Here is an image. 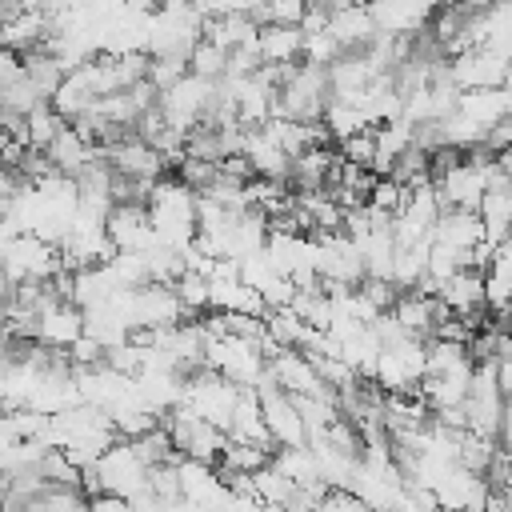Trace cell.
Here are the masks:
<instances>
[{"mask_svg": "<svg viewBox=\"0 0 512 512\" xmlns=\"http://www.w3.org/2000/svg\"><path fill=\"white\" fill-rule=\"evenodd\" d=\"M472 376H476L472 344L432 336L428 340V360H424V380H420L416 392L432 412H460L464 400H468Z\"/></svg>", "mask_w": 512, "mask_h": 512, "instance_id": "1", "label": "cell"}, {"mask_svg": "<svg viewBox=\"0 0 512 512\" xmlns=\"http://www.w3.org/2000/svg\"><path fill=\"white\" fill-rule=\"evenodd\" d=\"M144 204H148V220L160 244L176 252H188L196 244V204H200L196 188H188L180 176H160Z\"/></svg>", "mask_w": 512, "mask_h": 512, "instance_id": "2", "label": "cell"}, {"mask_svg": "<svg viewBox=\"0 0 512 512\" xmlns=\"http://www.w3.org/2000/svg\"><path fill=\"white\" fill-rule=\"evenodd\" d=\"M148 476H152V464L136 452L132 440H116L112 448H104V456L84 472V492L96 496V492H112V496H124V500H140L148 496Z\"/></svg>", "mask_w": 512, "mask_h": 512, "instance_id": "3", "label": "cell"}, {"mask_svg": "<svg viewBox=\"0 0 512 512\" xmlns=\"http://www.w3.org/2000/svg\"><path fill=\"white\" fill-rule=\"evenodd\" d=\"M332 100V84H328V68L320 64H292L276 88V116L284 120H300V124H320L324 108Z\"/></svg>", "mask_w": 512, "mask_h": 512, "instance_id": "4", "label": "cell"}, {"mask_svg": "<svg viewBox=\"0 0 512 512\" xmlns=\"http://www.w3.org/2000/svg\"><path fill=\"white\" fill-rule=\"evenodd\" d=\"M212 96H216V80H204L196 72H184L176 84H168L160 96H156V112L168 128L176 132H192L208 120V108H212Z\"/></svg>", "mask_w": 512, "mask_h": 512, "instance_id": "5", "label": "cell"}, {"mask_svg": "<svg viewBox=\"0 0 512 512\" xmlns=\"http://www.w3.org/2000/svg\"><path fill=\"white\" fill-rule=\"evenodd\" d=\"M240 384H232L228 376H220L216 368H196L188 380H184V408H192L196 416H204L208 424H216L220 432H228L232 424V408L240 400Z\"/></svg>", "mask_w": 512, "mask_h": 512, "instance_id": "6", "label": "cell"}, {"mask_svg": "<svg viewBox=\"0 0 512 512\" xmlns=\"http://www.w3.org/2000/svg\"><path fill=\"white\" fill-rule=\"evenodd\" d=\"M504 388H500V376H496V360H476V376H472V388H468V400H464V428L476 432V436H488L496 440V428H500V416H504Z\"/></svg>", "mask_w": 512, "mask_h": 512, "instance_id": "7", "label": "cell"}, {"mask_svg": "<svg viewBox=\"0 0 512 512\" xmlns=\"http://www.w3.org/2000/svg\"><path fill=\"white\" fill-rule=\"evenodd\" d=\"M164 428H168V436H172L176 456L220 464V452H224V444H228V432H220L216 424H208V420L196 416L192 408L176 404L172 412H164Z\"/></svg>", "mask_w": 512, "mask_h": 512, "instance_id": "8", "label": "cell"}, {"mask_svg": "<svg viewBox=\"0 0 512 512\" xmlns=\"http://www.w3.org/2000/svg\"><path fill=\"white\" fill-rule=\"evenodd\" d=\"M0 268L16 280V284H32V280H52L64 268V256L56 244H48L36 232H20L4 252H0Z\"/></svg>", "mask_w": 512, "mask_h": 512, "instance_id": "9", "label": "cell"}, {"mask_svg": "<svg viewBox=\"0 0 512 512\" xmlns=\"http://www.w3.org/2000/svg\"><path fill=\"white\" fill-rule=\"evenodd\" d=\"M512 72V56L504 52H492L484 44H468V48H456L448 56V76L460 92H476V88H500Z\"/></svg>", "mask_w": 512, "mask_h": 512, "instance_id": "10", "label": "cell"}, {"mask_svg": "<svg viewBox=\"0 0 512 512\" xmlns=\"http://www.w3.org/2000/svg\"><path fill=\"white\" fill-rule=\"evenodd\" d=\"M448 0H372L368 12L380 28V36H392V40H412V36H424L432 28V20L440 16Z\"/></svg>", "mask_w": 512, "mask_h": 512, "instance_id": "11", "label": "cell"}, {"mask_svg": "<svg viewBox=\"0 0 512 512\" xmlns=\"http://www.w3.org/2000/svg\"><path fill=\"white\" fill-rule=\"evenodd\" d=\"M256 396H260L264 424H268L276 448H284V444H308V424H304L300 404H296L292 392H284L280 384H272V380L264 376V384L256 388Z\"/></svg>", "mask_w": 512, "mask_h": 512, "instance_id": "12", "label": "cell"}, {"mask_svg": "<svg viewBox=\"0 0 512 512\" xmlns=\"http://www.w3.org/2000/svg\"><path fill=\"white\" fill-rule=\"evenodd\" d=\"M268 380L280 384V388L292 392V396H332V400H336V392L324 384L316 360H312L308 352H300V348H280V352H272V356H268Z\"/></svg>", "mask_w": 512, "mask_h": 512, "instance_id": "13", "label": "cell"}, {"mask_svg": "<svg viewBox=\"0 0 512 512\" xmlns=\"http://www.w3.org/2000/svg\"><path fill=\"white\" fill-rule=\"evenodd\" d=\"M84 336V308L68 296H56L52 304H44L36 312V344L68 352L76 340Z\"/></svg>", "mask_w": 512, "mask_h": 512, "instance_id": "14", "label": "cell"}, {"mask_svg": "<svg viewBox=\"0 0 512 512\" xmlns=\"http://www.w3.org/2000/svg\"><path fill=\"white\" fill-rule=\"evenodd\" d=\"M116 252H144L156 244V232H152V220H148V204L144 200H116L108 220H104Z\"/></svg>", "mask_w": 512, "mask_h": 512, "instance_id": "15", "label": "cell"}, {"mask_svg": "<svg viewBox=\"0 0 512 512\" xmlns=\"http://www.w3.org/2000/svg\"><path fill=\"white\" fill-rule=\"evenodd\" d=\"M432 292L440 296V304H444L448 316H460V320H468V324H476L472 316H480V312L488 308L484 272H480V268H460V272H452L444 284H436Z\"/></svg>", "mask_w": 512, "mask_h": 512, "instance_id": "16", "label": "cell"}, {"mask_svg": "<svg viewBox=\"0 0 512 512\" xmlns=\"http://www.w3.org/2000/svg\"><path fill=\"white\" fill-rule=\"evenodd\" d=\"M392 316H396V324H400L404 332L432 340L436 328H440V320H444L448 312H444V304H440V296H436L432 288H408V292L396 296Z\"/></svg>", "mask_w": 512, "mask_h": 512, "instance_id": "17", "label": "cell"}, {"mask_svg": "<svg viewBox=\"0 0 512 512\" xmlns=\"http://www.w3.org/2000/svg\"><path fill=\"white\" fill-rule=\"evenodd\" d=\"M256 56L264 68H292L304 60V28L300 24H272L256 28Z\"/></svg>", "mask_w": 512, "mask_h": 512, "instance_id": "18", "label": "cell"}, {"mask_svg": "<svg viewBox=\"0 0 512 512\" xmlns=\"http://www.w3.org/2000/svg\"><path fill=\"white\" fill-rule=\"evenodd\" d=\"M44 156L52 160V168L56 172H64V176H80L96 156H100V144H92L72 120L52 136V144L44 148Z\"/></svg>", "mask_w": 512, "mask_h": 512, "instance_id": "19", "label": "cell"}, {"mask_svg": "<svg viewBox=\"0 0 512 512\" xmlns=\"http://www.w3.org/2000/svg\"><path fill=\"white\" fill-rule=\"evenodd\" d=\"M484 296H488V308L508 316L512 312V240H500L488 260H484Z\"/></svg>", "mask_w": 512, "mask_h": 512, "instance_id": "20", "label": "cell"}, {"mask_svg": "<svg viewBox=\"0 0 512 512\" xmlns=\"http://www.w3.org/2000/svg\"><path fill=\"white\" fill-rule=\"evenodd\" d=\"M328 32L336 36V44L344 52H364L380 36V28H376L368 8H332L328 12Z\"/></svg>", "mask_w": 512, "mask_h": 512, "instance_id": "21", "label": "cell"}, {"mask_svg": "<svg viewBox=\"0 0 512 512\" xmlns=\"http://www.w3.org/2000/svg\"><path fill=\"white\" fill-rule=\"evenodd\" d=\"M228 440L260 444V448H276V444H272V432H268V424H264V408H260L256 388H244V392H240V400H236V408H232Z\"/></svg>", "mask_w": 512, "mask_h": 512, "instance_id": "22", "label": "cell"}, {"mask_svg": "<svg viewBox=\"0 0 512 512\" xmlns=\"http://www.w3.org/2000/svg\"><path fill=\"white\" fill-rule=\"evenodd\" d=\"M264 328H268L276 348H304L308 336H312V324H304L292 308H268L264 312Z\"/></svg>", "mask_w": 512, "mask_h": 512, "instance_id": "23", "label": "cell"}, {"mask_svg": "<svg viewBox=\"0 0 512 512\" xmlns=\"http://www.w3.org/2000/svg\"><path fill=\"white\" fill-rule=\"evenodd\" d=\"M64 124H68V120H64L52 104H40L36 112H28V116H24V144L44 152V148L52 144V136H56Z\"/></svg>", "mask_w": 512, "mask_h": 512, "instance_id": "24", "label": "cell"}, {"mask_svg": "<svg viewBox=\"0 0 512 512\" xmlns=\"http://www.w3.org/2000/svg\"><path fill=\"white\" fill-rule=\"evenodd\" d=\"M188 72H196V76H204V80H224L228 76V48H220L216 40H200L196 48H192V56H188Z\"/></svg>", "mask_w": 512, "mask_h": 512, "instance_id": "25", "label": "cell"}, {"mask_svg": "<svg viewBox=\"0 0 512 512\" xmlns=\"http://www.w3.org/2000/svg\"><path fill=\"white\" fill-rule=\"evenodd\" d=\"M340 56H344V48H340V44H336V36L328 32V24H324V28L304 32V60H308V64L328 68V64H336Z\"/></svg>", "mask_w": 512, "mask_h": 512, "instance_id": "26", "label": "cell"}, {"mask_svg": "<svg viewBox=\"0 0 512 512\" xmlns=\"http://www.w3.org/2000/svg\"><path fill=\"white\" fill-rule=\"evenodd\" d=\"M312 512H372L352 488H324L312 504Z\"/></svg>", "mask_w": 512, "mask_h": 512, "instance_id": "27", "label": "cell"}, {"mask_svg": "<svg viewBox=\"0 0 512 512\" xmlns=\"http://www.w3.org/2000/svg\"><path fill=\"white\" fill-rule=\"evenodd\" d=\"M24 76V56L12 52V48H0V96Z\"/></svg>", "mask_w": 512, "mask_h": 512, "instance_id": "28", "label": "cell"}, {"mask_svg": "<svg viewBox=\"0 0 512 512\" xmlns=\"http://www.w3.org/2000/svg\"><path fill=\"white\" fill-rule=\"evenodd\" d=\"M496 444L504 456H512V400L504 404V416H500V428H496Z\"/></svg>", "mask_w": 512, "mask_h": 512, "instance_id": "29", "label": "cell"}, {"mask_svg": "<svg viewBox=\"0 0 512 512\" xmlns=\"http://www.w3.org/2000/svg\"><path fill=\"white\" fill-rule=\"evenodd\" d=\"M496 376H500V388H504V396L512 400V356L496 360Z\"/></svg>", "mask_w": 512, "mask_h": 512, "instance_id": "30", "label": "cell"}, {"mask_svg": "<svg viewBox=\"0 0 512 512\" xmlns=\"http://www.w3.org/2000/svg\"><path fill=\"white\" fill-rule=\"evenodd\" d=\"M500 172H504V180L512 188V152H500Z\"/></svg>", "mask_w": 512, "mask_h": 512, "instance_id": "31", "label": "cell"}, {"mask_svg": "<svg viewBox=\"0 0 512 512\" xmlns=\"http://www.w3.org/2000/svg\"><path fill=\"white\" fill-rule=\"evenodd\" d=\"M0 48H4V24H0Z\"/></svg>", "mask_w": 512, "mask_h": 512, "instance_id": "32", "label": "cell"}, {"mask_svg": "<svg viewBox=\"0 0 512 512\" xmlns=\"http://www.w3.org/2000/svg\"><path fill=\"white\" fill-rule=\"evenodd\" d=\"M508 332H512V312H508Z\"/></svg>", "mask_w": 512, "mask_h": 512, "instance_id": "33", "label": "cell"}]
</instances>
